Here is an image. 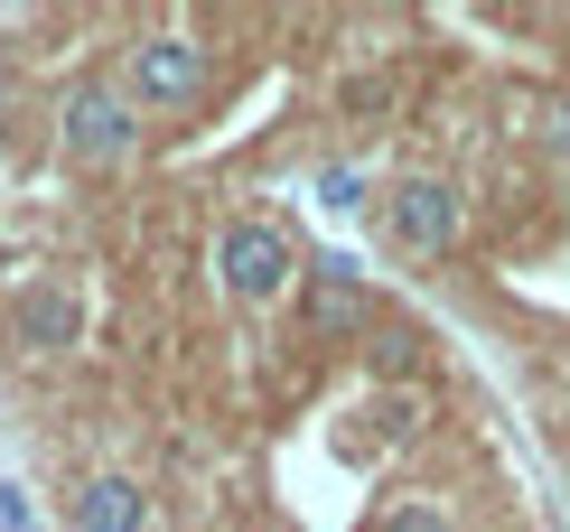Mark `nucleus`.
<instances>
[{"mask_svg":"<svg viewBox=\"0 0 570 532\" xmlns=\"http://www.w3.org/2000/svg\"><path fill=\"white\" fill-rule=\"evenodd\" d=\"M206 85H216V47L187 38V29H150L122 47V93L140 112H197Z\"/></svg>","mask_w":570,"mask_h":532,"instance_id":"nucleus-1","label":"nucleus"},{"mask_svg":"<svg viewBox=\"0 0 570 532\" xmlns=\"http://www.w3.org/2000/svg\"><path fill=\"white\" fill-rule=\"evenodd\" d=\"M140 104L122 93V76H94V85H66V104H57V140H66V159H85V168H122L140 150Z\"/></svg>","mask_w":570,"mask_h":532,"instance_id":"nucleus-2","label":"nucleus"},{"mask_svg":"<svg viewBox=\"0 0 570 532\" xmlns=\"http://www.w3.org/2000/svg\"><path fill=\"white\" fill-rule=\"evenodd\" d=\"M216 280H225V299L272 308L281 289L299 280V244L272 225V215H234V225L216 234Z\"/></svg>","mask_w":570,"mask_h":532,"instance_id":"nucleus-3","label":"nucleus"},{"mask_svg":"<svg viewBox=\"0 0 570 532\" xmlns=\"http://www.w3.org/2000/svg\"><path fill=\"white\" fill-rule=\"evenodd\" d=\"M299 318L318 346H346V336H374V289L346 253H318L308 262V289H299Z\"/></svg>","mask_w":570,"mask_h":532,"instance_id":"nucleus-4","label":"nucleus"},{"mask_svg":"<svg viewBox=\"0 0 570 532\" xmlns=\"http://www.w3.org/2000/svg\"><path fill=\"white\" fill-rule=\"evenodd\" d=\"M384 215H393V234L412 253H459V234H468V197L449 178H402L384 197Z\"/></svg>","mask_w":570,"mask_h":532,"instance_id":"nucleus-5","label":"nucleus"},{"mask_svg":"<svg viewBox=\"0 0 570 532\" xmlns=\"http://www.w3.org/2000/svg\"><path fill=\"white\" fill-rule=\"evenodd\" d=\"M76 532H150V495H140V476H85Z\"/></svg>","mask_w":570,"mask_h":532,"instance_id":"nucleus-6","label":"nucleus"},{"mask_svg":"<svg viewBox=\"0 0 570 532\" xmlns=\"http://www.w3.org/2000/svg\"><path fill=\"white\" fill-rule=\"evenodd\" d=\"M10 336H19L29 355H57L66 336H76V289H57V280L19 289V308H10Z\"/></svg>","mask_w":570,"mask_h":532,"instance_id":"nucleus-7","label":"nucleus"},{"mask_svg":"<svg viewBox=\"0 0 570 532\" xmlns=\"http://www.w3.org/2000/svg\"><path fill=\"white\" fill-rule=\"evenodd\" d=\"M365 365L402 383V374H412V365H421V336H412V327H374V336H365Z\"/></svg>","mask_w":570,"mask_h":532,"instance_id":"nucleus-8","label":"nucleus"},{"mask_svg":"<svg viewBox=\"0 0 570 532\" xmlns=\"http://www.w3.org/2000/svg\"><path fill=\"white\" fill-rule=\"evenodd\" d=\"M374 430H384V440L402 449V440H421V393H374V411H365Z\"/></svg>","mask_w":570,"mask_h":532,"instance_id":"nucleus-9","label":"nucleus"},{"mask_svg":"<svg viewBox=\"0 0 570 532\" xmlns=\"http://www.w3.org/2000/svg\"><path fill=\"white\" fill-rule=\"evenodd\" d=\"M318 206H365V178H355V168H318Z\"/></svg>","mask_w":570,"mask_h":532,"instance_id":"nucleus-10","label":"nucleus"},{"mask_svg":"<svg viewBox=\"0 0 570 532\" xmlns=\"http://www.w3.org/2000/svg\"><path fill=\"white\" fill-rule=\"evenodd\" d=\"M542 150L570 168V93H552V104H542Z\"/></svg>","mask_w":570,"mask_h":532,"instance_id":"nucleus-11","label":"nucleus"},{"mask_svg":"<svg viewBox=\"0 0 570 532\" xmlns=\"http://www.w3.org/2000/svg\"><path fill=\"white\" fill-rule=\"evenodd\" d=\"M374 532H449V514H440V504H393Z\"/></svg>","mask_w":570,"mask_h":532,"instance_id":"nucleus-12","label":"nucleus"},{"mask_svg":"<svg viewBox=\"0 0 570 532\" xmlns=\"http://www.w3.org/2000/svg\"><path fill=\"white\" fill-rule=\"evenodd\" d=\"M0 532H29V495L19 486H0Z\"/></svg>","mask_w":570,"mask_h":532,"instance_id":"nucleus-13","label":"nucleus"}]
</instances>
